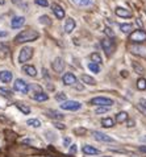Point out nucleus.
Masks as SVG:
<instances>
[{"mask_svg":"<svg viewBox=\"0 0 146 157\" xmlns=\"http://www.w3.org/2000/svg\"><path fill=\"white\" fill-rule=\"evenodd\" d=\"M71 3H74L78 7H88L92 4V0H71Z\"/></svg>","mask_w":146,"mask_h":157,"instance_id":"17","label":"nucleus"},{"mask_svg":"<svg viewBox=\"0 0 146 157\" xmlns=\"http://www.w3.org/2000/svg\"><path fill=\"white\" fill-rule=\"evenodd\" d=\"M88 69H89L91 71H93V73H99V71H100V67H99V65L95 63V62L88 63Z\"/></svg>","mask_w":146,"mask_h":157,"instance_id":"29","label":"nucleus"},{"mask_svg":"<svg viewBox=\"0 0 146 157\" xmlns=\"http://www.w3.org/2000/svg\"><path fill=\"white\" fill-rule=\"evenodd\" d=\"M38 34L36 30H32V29H27V30H23L21 33H19L17 36L15 37V42L17 44H21V42H29V41H34L38 38Z\"/></svg>","mask_w":146,"mask_h":157,"instance_id":"1","label":"nucleus"},{"mask_svg":"<svg viewBox=\"0 0 146 157\" xmlns=\"http://www.w3.org/2000/svg\"><path fill=\"white\" fill-rule=\"evenodd\" d=\"M120 29H121L124 33H132L133 25L132 24H121V25H120Z\"/></svg>","mask_w":146,"mask_h":157,"instance_id":"24","label":"nucleus"},{"mask_svg":"<svg viewBox=\"0 0 146 157\" xmlns=\"http://www.w3.org/2000/svg\"><path fill=\"white\" fill-rule=\"evenodd\" d=\"M129 41L134 42V44H142L146 41V32L142 29H137L134 32L130 33V37H129Z\"/></svg>","mask_w":146,"mask_h":157,"instance_id":"2","label":"nucleus"},{"mask_svg":"<svg viewBox=\"0 0 146 157\" xmlns=\"http://www.w3.org/2000/svg\"><path fill=\"white\" fill-rule=\"evenodd\" d=\"M23 70L31 77H36L37 75V70H36V67L34 66H29V65H27V66L23 67Z\"/></svg>","mask_w":146,"mask_h":157,"instance_id":"19","label":"nucleus"},{"mask_svg":"<svg viewBox=\"0 0 146 157\" xmlns=\"http://www.w3.org/2000/svg\"><path fill=\"white\" fill-rule=\"evenodd\" d=\"M91 59L95 63H101V57H100V54H97V53H92L91 54Z\"/></svg>","mask_w":146,"mask_h":157,"instance_id":"30","label":"nucleus"},{"mask_svg":"<svg viewBox=\"0 0 146 157\" xmlns=\"http://www.w3.org/2000/svg\"><path fill=\"white\" fill-rule=\"evenodd\" d=\"M91 104H95V106H104V107H111L112 104L115 103L112 99L109 98H105V97H96L89 100Z\"/></svg>","mask_w":146,"mask_h":157,"instance_id":"3","label":"nucleus"},{"mask_svg":"<svg viewBox=\"0 0 146 157\" xmlns=\"http://www.w3.org/2000/svg\"><path fill=\"white\" fill-rule=\"evenodd\" d=\"M16 107L19 108V110L23 112V114H25V115H28L29 112H31V107L29 106H27V104H23V103H16Z\"/></svg>","mask_w":146,"mask_h":157,"instance_id":"21","label":"nucleus"},{"mask_svg":"<svg viewBox=\"0 0 146 157\" xmlns=\"http://www.w3.org/2000/svg\"><path fill=\"white\" fill-rule=\"evenodd\" d=\"M0 79L5 83H9L12 81V73L8 71V70H4V71H0Z\"/></svg>","mask_w":146,"mask_h":157,"instance_id":"15","label":"nucleus"},{"mask_svg":"<svg viewBox=\"0 0 146 157\" xmlns=\"http://www.w3.org/2000/svg\"><path fill=\"white\" fill-rule=\"evenodd\" d=\"M126 120H128V114L125 111H121L116 115V123H124Z\"/></svg>","mask_w":146,"mask_h":157,"instance_id":"18","label":"nucleus"},{"mask_svg":"<svg viewBox=\"0 0 146 157\" xmlns=\"http://www.w3.org/2000/svg\"><path fill=\"white\" fill-rule=\"evenodd\" d=\"M142 140H145V141H146V136H144V137H142Z\"/></svg>","mask_w":146,"mask_h":157,"instance_id":"46","label":"nucleus"},{"mask_svg":"<svg viewBox=\"0 0 146 157\" xmlns=\"http://www.w3.org/2000/svg\"><path fill=\"white\" fill-rule=\"evenodd\" d=\"M101 48L104 49L107 56H111L115 50V42L111 38H104V40H101Z\"/></svg>","mask_w":146,"mask_h":157,"instance_id":"6","label":"nucleus"},{"mask_svg":"<svg viewBox=\"0 0 146 157\" xmlns=\"http://www.w3.org/2000/svg\"><path fill=\"white\" fill-rule=\"evenodd\" d=\"M63 69H65V62H63L62 58H55L54 62H53V70L57 71V73H62Z\"/></svg>","mask_w":146,"mask_h":157,"instance_id":"10","label":"nucleus"},{"mask_svg":"<svg viewBox=\"0 0 146 157\" xmlns=\"http://www.w3.org/2000/svg\"><path fill=\"white\" fill-rule=\"evenodd\" d=\"M104 30H105V34H107V36H108L109 38H113V37H115V33L112 32V29H111V28H105Z\"/></svg>","mask_w":146,"mask_h":157,"instance_id":"37","label":"nucleus"},{"mask_svg":"<svg viewBox=\"0 0 146 157\" xmlns=\"http://www.w3.org/2000/svg\"><path fill=\"white\" fill-rule=\"evenodd\" d=\"M25 23V19L24 17H15L13 20H12V23H11V27L13 28V29H17V28H21V25H24Z\"/></svg>","mask_w":146,"mask_h":157,"instance_id":"13","label":"nucleus"},{"mask_svg":"<svg viewBox=\"0 0 146 157\" xmlns=\"http://www.w3.org/2000/svg\"><path fill=\"white\" fill-rule=\"evenodd\" d=\"M0 95H2V97H5V98H11L12 95H13V93H12L11 90H8V89L0 87Z\"/></svg>","mask_w":146,"mask_h":157,"instance_id":"25","label":"nucleus"},{"mask_svg":"<svg viewBox=\"0 0 146 157\" xmlns=\"http://www.w3.org/2000/svg\"><path fill=\"white\" fill-rule=\"evenodd\" d=\"M48 114H49V116L50 117H54V119H63V115L62 114H59L58 111H51V110H49L48 111Z\"/></svg>","mask_w":146,"mask_h":157,"instance_id":"27","label":"nucleus"},{"mask_svg":"<svg viewBox=\"0 0 146 157\" xmlns=\"http://www.w3.org/2000/svg\"><path fill=\"white\" fill-rule=\"evenodd\" d=\"M137 89L138 90H146V79L145 78H140L138 81H137Z\"/></svg>","mask_w":146,"mask_h":157,"instance_id":"26","label":"nucleus"},{"mask_svg":"<svg viewBox=\"0 0 146 157\" xmlns=\"http://www.w3.org/2000/svg\"><path fill=\"white\" fill-rule=\"evenodd\" d=\"M133 69L136 70L137 74H144V67L142 66H140L137 62H133Z\"/></svg>","mask_w":146,"mask_h":157,"instance_id":"31","label":"nucleus"},{"mask_svg":"<svg viewBox=\"0 0 146 157\" xmlns=\"http://www.w3.org/2000/svg\"><path fill=\"white\" fill-rule=\"evenodd\" d=\"M63 143H65V145H68V144L71 143V140H70V137H66L65 140H63Z\"/></svg>","mask_w":146,"mask_h":157,"instance_id":"42","label":"nucleus"},{"mask_svg":"<svg viewBox=\"0 0 146 157\" xmlns=\"http://www.w3.org/2000/svg\"><path fill=\"white\" fill-rule=\"evenodd\" d=\"M83 153L86 155H99L100 153V151L96 149V148H93L91 145H84L83 147Z\"/></svg>","mask_w":146,"mask_h":157,"instance_id":"16","label":"nucleus"},{"mask_svg":"<svg viewBox=\"0 0 146 157\" xmlns=\"http://www.w3.org/2000/svg\"><path fill=\"white\" fill-rule=\"evenodd\" d=\"M101 125L105 127V128H111V127L115 125V120L111 119V117H104V119L101 120Z\"/></svg>","mask_w":146,"mask_h":157,"instance_id":"20","label":"nucleus"},{"mask_svg":"<svg viewBox=\"0 0 146 157\" xmlns=\"http://www.w3.org/2000/svg\"><path fill=\"white\" fill-rule=\"evenodd\" d=\"M34 2H36L37 6H41V7H48L49 6L48 0H34Z\"/></svg>","mask_w":146,"mask_h":157,"instance_id":"36","label":"nucleus"},{"mask_svg":"<svg viewBox=\"0 0 146 157\" xmlns=\"http://www.w3.org/2000/svg\"><path fill=\"white\" fill-rule=\"evenodd\" d=\"M140 110H142V112L146 114V99H141L140 100V104H138Z\"/></svg>","mask_w":146,"mask_h":157,"instance_id":"34","label":"nucleus"},{"mask_svg":"<svg viewBox=\"0 0 146 157\" xmlns=\"http://www.w3.org/2000/svg\"><path fill=\"white\" fill-rule=\"evenodd\" d=\"M104 157H109V156H104Z\"/></svg>","mask_w":146,"mask_h":157,"instance_id":"47","label":"nucleus"},{"mask_svg":"<svg viewBox=\"0 0 146 157\" xmlns=\"http://www.w3.org/2000/svg\"><path fill=\"white\" fill-rule=\"evenodd\" d=\"M75 21L71 19V17H68V19L66 20V24H65V32L66 33H71L72 30H74V28H75Z\"/></svg>","mask_w":146,"mask_h":157,"instance_id":"14","label":"nucleus"},{"mask_svg":"<svg viewBox=\"0 0 146 157\" xmlns=\"http://www.w3.org/2000/svg\"><path fill=\"white\" fill-rule=\"evenodd\" d=\"M33 99L38 100V102H45V100L49 99V97H48V94H45V93H42V91H40V93H37L36 95H34Z\"/></svg>","mask_w":146,"mask_h":157,"instance_id":"22","label":"nucleus"},{"mask_svg":"<svg viewBox=\"0 0 146 157\" xmlns=\"http://www.w3.org/2000/svg\"><path fill=\"white\" fill-rule=\"evenodd\" d=\"M82 81H83L84 83H87V85H91V86L96 85V81L93 79L92 77H89V75H86V74H83V75H82Z\"/></svg>","mask_w":146,"mask_h":157,"instance_id":"23","label":"nucleus"},{"mask_svg":"<svg viewBox=\"0 0 146 157\" xmlns=\"http://www.w3.org/2000/svg\"><path fill=\"white\" fill-rule=\"evenodd\" d=\"M54 125H55V127H57V128H59V129H65V125L61 124V123H55Z\"/></svg>","mask_w":146,"mask_h":157,"instance_id":"39","label":"nucleus"},{"mask_svg":"<svg viewBox=\"0 0 146 157\" xmlns=\"http://www.w3.org/2000/svg\"><path fill=\"white\" fill-rule=\"evenodd\" d=\"M74 132L78 133V135H84V133H86V129H84V128H78V129H75Z\"/></svg>","mask_w":146,"mask_h":157,"instance_id":"38","label":"nucleus"},{"mask_svg":"<svg viewBox=\"0 0 146 157\" xmlns=\"http://www.w3.org/2000/svg\"><path fill=\"white\" fill-rule=\"evenodd\" d=\"M70 152H71V153H75V152H76V145H71Z\"/></svg>","mask_w":146,"mask_h":157,"instance_id":"41","label":"nucleus"},{"mask_svg":"<svg viewBox=\"0 0 146 157\" xmlns=\"http://www.w3.org/2000/svg\"><path fill=\"white\" fill-rule=\"evenodd\" d=\"M92 136H93L95 140L101 141V143H115V140L111 136H108V135H105V133H103V132H99V131H93Z\"/></svg>","mask_w":146,"mask_h":157,"instance_id":"7","label":"nucleus"},{"mask_svg":"<svg viewBox=\"0 0 146 157\" xmlns=\"http://www.w3.org/2000/svg\"><path fill=\"white\" fill-rule=\"evenodd\" d=\"M2 4H4V0H0V6H2Z\"/></svg>","mask_w":146,"mask_h":157,"instance_id":"45","label":"nucleus"},{"mask_svg":"<svg viewBox=\"0 0 146 157\" xmlns=\"http://www.w3.org/2000/svg\"><path fill=\"white\" fill-rule=\"evenodd\" d=\"M109 107H104V106H100L99 108H96V114H104V112H108Z\"/></svg>","mask_w":146,"mask_h":157,"instance_id":"35","label":"nucleus"},{"mask_svg":"<svg viewBox=\"0 0 146 157\" xmlns=\"http://www.w3.org/2000/svg\"><path fill=\"white\" fill-rule=\"evenodd\" d=\"M12 3H13V4H20L21 0H12Z\"/></svg>","mask_w":146,"mask_h":157,"instance_id":"44","label":"nucleus"},{"mask_svg":"<svg viewBox=\"0 0 146 157\" xmlns=\"http://www.w3.org/2000/svg\"><path fill=\"white\" fill-rule=\"evenodd\" d=\"M27 124L28 125H32V127H34V128H38L41 125V121L38 120V119H29L27 121Z\"/></svg>","mask_w":146,"mask_h":157,"instance_id":"28","label":"nucleus"},{"mask_svg":"<svg viewBox=\"0 0 146 157\" xmlns=\"http://www.w3.org/2000/svg\"><path fill=\"white\" fill-rule=\"evenodd\" d=\"M62 81H63V83H65L66 86H72V85L76 83V77L72 73H66L65 75H63Z\"/></svg>","mask_w":146,"mask_h":157,"instance_id":"9","label":"nucleus"},{"mask_svg":"<svg viewBox=\"0 0 146 157\" xmlns=\"http://www.w3.org/2000/svg\"><path fill=\"white\" fill-rule=\"evenodd\" d=\"M116 15H117L119 17H132V12L129 10H125V8H121V7H117L116 8Z\"/></svg>","mask_w":146,"mask_h":157,"instance_id":"12","label":"nucleus"},{"mask_svg":"<svg viewBox=\"0 0 146 157\" xmlns=\"http://www.w3.org/2000/svg\"><path fill=\"white\" fill-rule=\"evenodd\" d=\"M7 36H8L7 32H4V30H0V37H7Z\"/></svg>","mask_w":146,"mask_h":157,"instance_id":"40","label":"nucleus"},{"mask_svg":"<svg viewBox=\"0 0 146 157\" xmlns=\"http://www.w3.org/2000/svg\"><path fill=\"white\" fill-rule=\"evenodd\" d=\"M82 107V103L76 102V100H66V102H62L61 108L62 110H67V111H76Z\"/></svg>","mask_w":146,"mask_h":157,"instance_id":"5","label":"nucleus"},{"mask_svg":"<svg viewBox=\"0 0 146 157\" xmlns=\"http://www.w3.org/2000/svg\"><path fill=\"white\" fill-rule=\"evenodd\" d=\"M32 56H33V49L32 48H29V46L23 48L21 52H20V56H19V62L20 63L27 62V61H29L32 58Z\"/></svg>","mask_w":146,"mask_h":157,"instance_id":"4","label":"nucleus"},{"mask_svg":"<svg viewBox=\"0 0 146 157\" xmlns=\"http://www.w3.org/2000/svg\"><path fill=\"white\" fill-rule=\"evenodd\" d=\"M40 23H41V24L50 25V24H51V21H50V19H49L48 16H41V17H40Z\"/></svg>","mask_w":146,"mask_h":157,"instance_id":"32","label":"nucleus"},{"mask_svg":"<svg viewBox=\"0 0 146 157\" xmlns=\"http://www.w3.org/2000/svg\"><path fill=\"white\" fill-rule=\"evenodd\" d=\"M15 90L19 91V93H21V94H28L29 85L23 79H16L15 81Z\"/></svg>","mask_w":146,"mask_h":157,"instance_id":"8","label":"nucleus"},{"mask_svg":"<svg viewBox=\"0 0 146 157\" xmlns=\"http://www.w3.org/2000/svg\"><path fill=\"white\" fill-rule=\"evenodd\" d=\"M51 10H53L54 15L57 16V19H63V17H65V11H63V8L59 7L58 4H53V6H51Z\"/></svg>","mask_w":146,"mask_h":157,"instance_id":"11","label":"nucleus"},{"mask_svg":"<svg viewBox=\"0 0 146 157\" xmlns=\"http://www.w3.org/2000/svg\"><path fill=\"white\" fill-rule=\"evenodd\" d=\"M55 99H57L58 102H66V94L65 93H58Z\"/></svg>","mask_w":146,"mask_h":157,"instance_id":"33","label":"nucleus"},{"mask_svg":"<svg viewBox=\"0 0 146 157\" xmlns=\"http://www.w3.org/2000/svg\"><path fill=\"white\" fill-rule=\"evenodd\" d=\"M140 151L144 152V153H146V147H140Z\"/></svg>","mask_w":146,"mask_h":157,"instance_id":"43","label":"nucleus"}]
</instances>
